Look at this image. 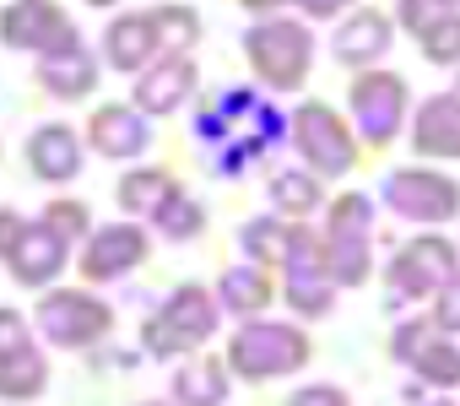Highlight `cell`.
I'll use <instances>...</instances> for the list:
<instances>
[{"label": "cell", "instance_id": "obj_1", "mask_svg": "<svg viewBox=\"0 0 460 406\" xmlns=\"http://www.w3.org/2000/svg\"><path fill=\"white\" fill-rule=\"evenodd\" d=\"M309 363V336L293 325H244L227 347V368L244 379H277Z\"/></svg>", "mask_w": 460, "mask_h": 406}, {"label": "cell", "instance_id": "obj_2", "mask_svg": "<svg viewBox=\"0 0 460 406\" xmlns=\"http://www.w3.org/2000/svg\"><path fill=\"white\" fill-rule=\"evenodd\" d=\"M217 331V298L206 287H179L157 320H146V352L168 357V352H184L195 341H206Z\"/></svg>", "mask_w": 460, "mask_h": 406}, {"label": "cell", "instance_id": "obj_3", "mask_svg": "<svg viewBox=\"0 0 460 406\" xmlns=\"http://www.w3.org/2000/svg\"><path fill=\"white\" fill-rule=\"evenodd\" d=\"M244 49H250V66H255L271 87H298V82L309 76V55H314L309 33H304L298 22H261V28L244 39Z\"/></svg>", "mask_w": 460, "mask_h": 406}, {"label": "cell", "instance_id": "obj_4", "mask_svg": "<svg viewBox=\"0 0 460 406\" xmlns=\"http://www.w3.org/2000/svg\"><path fill=\"white\" fill-rule=\"evenodd\" d=\"M385 200H390L401 217H411V223H449L460 212L455 179H444L433 168H395L385 179Z\"/></svg>", "mask_w": 460, "mask_h": 406}, {"label": "cell", "instance_id": "obj_5", "mask_svg": "<svg viewBox=\"0 0 460 406\" xmlns=\"http://www.w3.org/2000/svg\"><path fill=\"white\" fill-rule=\"evenodd\" d=\"M0 39H6L12 49H39L44 60L82 44L55 0H17V6H6V17H0Z\"/></svg>", "mask_w": 460, "mask_h": 406}, {"label": "cell", "instance_id": "obj_6", "mask_svg": "<svg viewBox=\"0 0 460 406\" xmlns=\"http://www.w3.org/2000/svg\"><path fill=\"white\" fill-rule=\"evenodd\" d=\"M352 114H358V130L368 146H390L401 130V114H406V82L390 71H363L352 82Z\"/></svg>", "mask_w": 460, "mask_h": 406}, {"label": "cell", "instance_id": "obj_7", "mask_svg": "<svg viewBox=\"0 0 460 406\" xmlns=\"http://www.w3.org/2000/svg\"><path fill=\"white\" fill-rule=\"evenodd\" d=\"M293 141H298V152H304L320 173H347V168L358 163V146H352L347 125H341L336 109H325V103H304V109L293 114Z\"/></svg>", "mask_w": 460, "mask_h": 406}, {"label": "cell", "instance_id": "obj_8", "mask_svg": "<svg viewBox=\"0 0 460 406\" xmlns=\"http://www.w3.org/2000/svg\"><path fill=\"white\" fill-rule=\"evenodd\" d=\"M39 325H44L49 341H60V347H87V341H98V336L114 325V314H109L103 298L71 287V293H49V298L39 304Z\"/></svg>", "mask_w": 460, "mask_h": 406}, {"label": "cell", "instance_id": "obj_9", "mask_svg": "<svg viewBox=\"0 0 460 406\" xmlns=\"http://www.w3.org/2000/svg\"><path fill=\"white\" fill-rule=\"evenodd\" d=\"M390 282H395V293H406V298H422V293H444L449 282H460L455 277V244H444V239H411L401 255H395V266H390Z\"/></svg>", "mask_w": 460, "mask_h": 406}, {"label": "cell", "instance_id": "obj_10", "mask_svg": "<svg viewBox=\"0 0 460 406\" xmlns=\"http://www.w3.org/2000/svg\"><path fill=\"white\" fill-rule=\"evenodd\" d=\"M6 260H12V277H17L22 287H44V282H55L60 266H66V239H60L49 223H22V234H17V244L6 250Z\"/></svg>", "mask_w": 460, "mask_h": 406}, {"label": "cell", "instance_id": "obj_11", "mask_svg": "<svg viewBox=\"0 0 460 406\" xmlns=\"http://www.w3.org/2000/svg\"><path fill=\"white\" fill-rule=\"evenodd\" d=\"M433 320H411L395 331V357H406L428 384H460V352L449 341H433Z\"/></svg>", "mask_w": 460, "mask_h": 406}, {"label": "cell", "instance_id": "obj_12", "mask_svg": "<svg viewBox=\"0 0 460 406\" xmlns=\"http://www.w3.org/2000/svg\"><path fill=\"white\" fill-rule=\"evenodd\" d=\"M141 260H146V239H141V228L119 223V228H103V234L87 244V255H82V277H87V282H109V277H119V271H130V266H141Z\"/></svg>", "mask_w": 460, "mask_h": 406}, {"label": "cell", "instance_id": "obj_13", "mask_svg": "<svg viewBox=\"0 0 460 406\" xmlns=\"http://www.w3.org/2000/svg\"><path fill=\"white\" fill-rule=\"evenodd\" d=\"M411 146H417L422 157H460V98H455V93L428 98V103L417 109Z\"/></svg>", "mask_w": 460, "mask_h": 406}, {"label": "cell", "instance_id": "obj_14", "mask_svg": "<svg viewBox=\"0 0 460 406\" xmlns=\"http://www.w3.org/2000/svg\"><path fill=\"white\" fill-rule=\"evenodd\" d=\"M28 163H33V173L49 179V184L76 179V168H82V141H76V130H71V125H44V130H33V136H28Z\"/></svg>", "mask_w": 460, "mask_h": 406}, {"label": "cell", "instance_id": "obj_15", "mask_svg": "<svg viewBox=\"0 0 460 406\" xmlns=\"http://www.w3.org/2000/svg\"><path fill=\"white\" fill-rule=\"evenodd\" d=\"M87 136H93V146H98L103 157H136V152H146V141H152L141 109H119V103L98 109L93 125H87Z\"/></svg>", "mask_w": 460, "mask_h": 406}, {"label": "cell", "instance_id": "obj_16", "mask_svg": "<svg viewBox=\"0 0 460 406\" xmlns=\"http://www.w3.org/2000/svg\"><path fill=\"white\" fill-rule=\"evenodd\" d=\"M93 82H98V66H93V55H87L82 44H76V49H60V55H49V60H39V87L55 93V98H87Z\"/></svg>", "mask_w": 460, "mask_h": 406}, {"label": "cell", "instance_id": "obj_17", "mask_svg": "<svg viewBox=\"0 0 460 406\" xmlns=\"http://www.w3.org/2000/svg\"><path fill=\"white\" fill-rule=\"evenodd\" d=\"M103 44H109V66H114V71H141V66L157 55L152 17H119V22H109Z\"/></svg>", "mask_w": 460, "mask_h": 406}, {"label": "cell", "instance_id": "obj_18", "mask_svg": "<svg viewBox=\"0 0 460 406\" xmlns=\"http://www.w3.org/2000/svg\"><path fill=\"white\" fill-rule=\"evenodd\" d=\"M190 87H195V66H190V60H163V71L141 76V87H136V109H141V114H168V109L184 103Z\"/></svg>", "mask_w": 460, "mask_h": 406}, {"label": "cell", "instance_id": "obj_19", "mask_svg": "<svg viewBox=\"0 0 460 406\" xmlns=\"http://www.w3.org/2000/svg\"><path fill=\"white\" fill-rule=\"evenodd\" d=\"M390 49V22L379 12H358L341 33H336V60L341 66H368Z\"/></svg>", "mask_w": 460, "mask_h": 406}, {"label": "cell", "instance_id": "obj_20", "mask_svg": "<svg viewBox=\"0 0 460 406\" xmlns=\"http://www.w3.org/2000/svg\"><path fill=\"white\" fill-rule=\"evenodd\" d=\"M168 200H179V184H173V173H163V168H136V173H125L119 179V207L125 212H163Z\"/></svg>", "mask_w": 460, "mask_h": 406}, {"label": "cell", "instance_id": "obj_21", "mask_svg": "<svg viewBox=\"0 0 460 406\" xmlns=\"http://www.w3.org/2000/svg\"><path fill=\"white\" fill-rule=\"evenodd\" d=\"M173 395H179L184 406H222V395H227V374H222V363H211V357L184 363L179 379H173Z\"/></svg>", "mask_w": 460, "mask_h": 406}, {"label": "cell", "instance_id": "obj_22", "mask_svg": "<svg viewBox=\"0 0 460 406\" xmlns=\"http://www.w3.org/2000/svg\"><path fill=\"white\" fill-rule=\"evenodd\" d=\"M152 33H157V49L168 60H184V49H195V39H200V17L190 6H157L152 12Z\"/></svg>", "mask_w": 460, "mask_h": 406}, {"label": "cell", "instance_id": "obj_23", "mask_svg": "<svg viewBox=\"0 0 460 406\" xmlns=\"http://www.w3.org/2000/svg\"><path fill=\"white\" fill-rule=\"evenodd\" d=\"M293 244H298V228L293 223H250L244 228V250L255 255V266H288L293 260Z\"/></svg>", "mask_w": 460, "mask_h": 406}, {"label": "cell", "instance_id": "obj_24", "mask_svg": "<svg viewBox=\"0 0 460 406\" xmlns=\"http://www.w3.org/2000/svg\"><path fill=\"white\" fill-rule=\"evenodd\" d=\"M266 298H271V287H266L261 266H234V271L222 277V309L255 314V309H266Z\"/></svg>", "mask_w": 460, "mask_h": 406}, {"label": "cell", "instance_id": "obj_25", "mask_svg": "<svg viewBox=\"0 0 460 406\" xmlns=\"http://www.w3.org/2000/svg\"><path fill=\"white\" fill-rule=\"evenodd\" d=\"M44 379H49V363L39 352H22L12 363H0V395L6 401H33L44 390Z\"/></svg>", "mask_w": 460, "mask_h": 406}, {"label": "cell", "instance_id": "obj_26", "mask_svg": "<svg viewBox=\"0 0 460 406\" xmlns=\"http://www.w3.org/2000/svg\"><path fill=\"white\" fill-rule=\"evenodd\" d=\"M363 277H368V234H358V239H331V282L358 287Z\"/></svg>", "mask_w": 460, "mask_h": 406}, {"label": "cell", "instance_id": "obj_27", "mask_svg": "<svg viewBox=\"0 0 460 406\" xmlns=\"http://www.w3.org/2000/svg\"><path fill=\"white\" fill-rule=\"evenodd\" d=\"M271 200L282 212H293V223L304 217V212H314L320 207V184L309 179V173H282L277 184H271Z\"/></svg>", "mask_w": 460, "mask_h": 406}, {"label": "cell", "instance_id": "obj_28", "mask_svg": "<svg viewBox=\"0 0 460 406\" xmlns=\"http://www.w3.org/2000/svg\"><path fill=\"white\" fill-rule=\"evenodd\" d=\"M368 234V195H341L331 207V239H358Z\"/></svg>", "mask_w": 460, "mask_h": 406}, {"label": "cell", "instance_id": "obj_29", "mask_svg": "<svg viewBox=\"0 0 460 406\" xmlns=\"http://www.w3.org/2000/svg\"><path fill=\"white\" fill-rule=\"evenodd\" d=\"M157 223H163V234H168V239H195L206 217H200V207H195L190 195H179V200H168V207L157 212Z\"/></svg>", "mask_w": 460, "mask_h": 406}, {"label": "cell", "instance_id": "obj_30", "mask_svg": "<svg viewBox=\"0 0 460 406\" xmlns=\"http://www.w3.org/2000/svg\"><path fill=\"white\" fill-rule=\"evenodd\" d=\"M422 49H428V60H438V66L460 60V17H444L438 28H428V33H422Z\"/></svg>", "mask_w": 460, "mask_h": 406}, {"label": "cell", "instance_id": "obj_31", "mask_svg": "<svg viewBox=\"0 0 460 406\" xmlns=\"http://www.w3.org/2000/svg\"><path fill=\"white\" fill-rule=\"evenodd\" d=\"M44 223H49V228H55V234L71 244V239L87 228V207H82V200H55V207L44 212Z\"/></svg>", "mask_w": 460, "mask_h": 406}, {"label": "cell", "instance_id": "obj_32", "mask_svg": "<svg viewBox=\"0 0 460 406\" xmlns=\"http://www.w3.org/2000/svg\"><path fill=\"white\" fill-rule=\"evenodd\" d=\"M22 352H33V347H28V325H22V314L0 309V363H12V357H22Z\"/></svg>", "mask_w": 460, "mask_h": 406}, {"label": "cell", "instance_id": "obj_33", "mask_svg": "<svg viewBox=\"0 0 460 406\" xmlns=\"http://www.w3.org/2000/svg\"><path fill=\"white\" fill-rule=\"evenodd\" d=\"M444 17H449V12L438 6V0H401V22H406V28H411L417 39H422L428 28H438Z\"/></svg>", "mask_w": 460, "mask_h": 406}, {"label": "cell", "instance_id": "obj_34", "mask_svg": "<svg viewBox=\"0 0 460 406\" xmlns=\"http://www.w3.org/2000/svg\"><path fill=\"white\" fill-rule=\"evenodd\" d=\"M438 331H460V282H449L444 293H438V309L428 314Z\"/></svg>", "mask_w": 460, "mask_h": 406}, {"label": "cell", "instance_id": "obj_35", "mask_svg": "<svg viewBox=\"0 0 460 406\" xmlns=\"http://www.w3.org/2000/svg\"><path fill=\"white\" fill-rule=\"evenodd\" d=\"M288 406H347V395H341V390H331V384H309V390H298Z\"/></svg>", "mask_w": 460, "mask_h": 406}, {"label": "cell", "instance_id": "obj_36", "mask_svg": "<svg viewBox=\"0 0 460 406\" xmlns=\"http://www.w3.org/2000/svg\"><path fill=\"white\" fill-rule=\"evenodd\" d=\"M341 6H352V0H304V12H309V17H336Z\"/></svg>", "mask_w": 460, "mask_h": 406}, {"label": "cell", "instance_id": "obj_37", "mask_svg": "<svg viewBox=\"0 0 460 406\" xmlns=\"http://www.w3.org/2000/svg\"><path fill=\"white\" fill-rule=\"evenodd\" d=\"M244 6H250V12H277L282 0H244Z\"/></svg>", "mask_w": 460, "mask_h": 406}, {"label": "cell", "instance_id": "obj_38", "mask_svg": "<svg viewBox=\"0 0 460 406\" xmlns=\"http://www.w3.org/2000/svg\"><path fill=\"white\" fill-rule=\"evenodd\" d=\"M87 6H114V0H87Z\"/></svg>", "mask_w": 460, "mask_h": 406}, {"label": "cell", "instance_id": "obj_39", "mask_svg": "<svg viewBox=\"0 0 460 406\" xmlns=\"http://www.w3.org/2000/svg\"><path fill=\"white\" fill-rule=\"evenodd\" d=\"M438 6H455V0H438Z\"/></svg>", "mask_w": 460, "mask_h": 406}, {"label": "cell", "instance_id": "obj_40", "mask_svg": "<svg viewBox=\"0 0 460 406\" xmlns=\"http://www.w3.org/2000/svg\"><path fill=\"white\" fill-rule=\"evenodd\" d=\"M455 98H460V82H455Z\"/></svg>", "mask_w": 460, "mask_h": 406}, {"label": "cell", "instance_id": "obj_41", "mask_svg": "<svg viewBox=\"0 0 460 406\" xmlns=\"http://www.w3.org/2000/svg\"><path fill=\"white\" fill-rule=\"evenodd\" d=\"M433 406H449V401H433Z\"/></svg>", "mask_w": 460, "mask_h": 406}]
</instances>
